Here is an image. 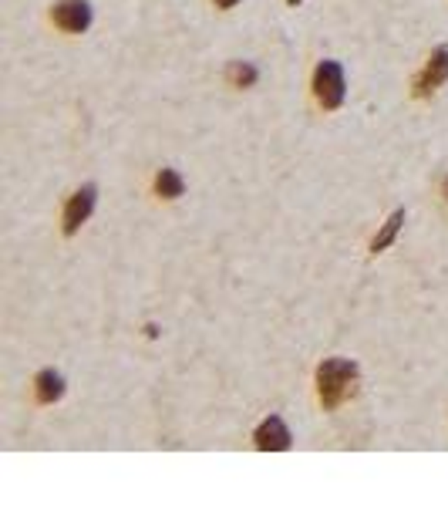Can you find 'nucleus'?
<instances>
[{
  "mask_svg": "<svg viewBox=\"0 0 448 506\" xmlns=\"http://www.w3.org/2000/svg\"><path fill=\"white\" fill-rule=\"evenodd\" d=\"M287 3H293V7H297V3H300V0H287Z\"/></svg>",
  "mask_w": 448,
  "mask_h": 506,
  "instance_id": "12",
  "label": "nucleus"
},
{
  "mask_svg": "<svg viewBox=\"0 0 448 506\" xmlns=\"http://www.w3.org/2000/svg\"><path fill=\"white\" fill-rule=\"evenodd\" d=\"M95 199H98L95 186H84L78 193H71V199L64 203V213H61V230H64V236H75L81 230V223H88V216L95 210Z\"/></svg>",
  "mask_w": 448,
  "mask_h": 506,
  "instance_id": "3",
  "label": "nucleus"
},
{
  "mask_svg": "<svg viewBox=\"0 0 448 506\" xmlns=\"http://www.w3.org/2000/svg\"><path fill=\"white\" fill-rule=\"evenodd\" d=\"M445 199H448V179H445Z\"/></svg>",
  "mask_w": 448,
  "mask_h": 506,
  "instance_id": "13",
  "label": "nucleus"
},
{
  "mask_svg": "<svg viewBox=\"0 0 448 506\" xmlns=\"http://www.w3.org/2000/svg\"><path fill=\"white\" fill-rule=\"evenodd\" d=\"M313 98L320 108H341L344 101V68L337 61H320L317 71H313Z\"/></svg>",
  "mask_w": 448,
  "mask_h": 506,
  "instance_id": "2",
  "label": "nucleus"
},
{
  "mask_svg": "<svg viewBox=\"0 0 448 506\" xmlns=\"http://www.w3.org/2000/svg\"><path fill=\"white\" fill-rule=\"evenodd\" d=\"M448 78V48H438L428 61H425V68L418 71V78H415V98H428L435 95Z\"/></svg>",
  "mask_w": 448,
  "mask_h": 506,
  "instance_id": "4",
  "label": "nucleus"
},
{
  "mask_svg": "<svg viewBox=\"0 0 448 506\" xmlns=\"http://www.w3.org/2000/svg\"><path fill=\"white\" fill-rule=\"evenodd\" d=\"M239 0H216V7H223V10H230V7H236Z\"/></svg>",
  "mask_w": 448,
  "mask_h": 506,
  "instance_id": "11",
  "label": "nucleus"
},
{
  "mask_svg": "<svg viewBox=\"0 0 448 506\" xmlns=\"http://www.w3.org/2000/svg\"><path fill=\"white\" fill-rule=\"evenodd\" d=\"M253 442L263 452H283V449H290V428H287V422L280 415H270L253 432Z\"/></svg>",
  "mask_w": 448,
  "mask_h": 506,
  "instance_id": "6",
  "label": "nucleus"
},
{
  "mask_svg": "<svg viewBox=\"0 0 448 506\" xmlns=\"http://www.w3.org/2000/svg\"><path fill=\"white\" fill-rule=\"evenodd\" d=\"M61 395H64V378H61V371H54V368L38 371V378H34V398H38L40 405H54Z\"/></svg>",
  "mask_w": 448,
  "mask_h": 506,
  "instance_id": "7",
  "label": "nucleus"
},
{
  "mask_svg": "<svg viewBox=\"0 0 448 506\" xmlns=\"http://www.w3.org/2000/svg\"><path fill=\"white\" fill-rule=\"evenodd\" d=\"M357 378L361 371L354 361L348 358H327L320 368H317V398L327 412L341 409L344 402H351L357 395Z\"/></svg>",
  "mask_w": 448,
  "mask_h": 506,
  "instance_id": "1",
  "label": "nucleus"
},
{
  "mask_svg": "<svg viewBox=\"0 0 448 506\" xmlns=\"http://www.w3.org/2000/svg\"><path fill=\"white\" fill-rule=\"evenodd\" d=\"M405 226V210H398V213H391V219L381 226V233L371 240V253H381V250H388L391 243H394V236H398V230Z\"/></svg>",
  "mask_w": 448,
  "mask_h": 506,
  "instance_id": "8",
  "label": "nucleus"
},
{
  "mask_svg": "<svg viewBox=\"0 0 448 506\" xmlns=\"http://www.w3.org/2000/svg\"><path fill=\"white\" fill-rule=\"evenodd\" d=\"M182 189H186V182H182V175H179L176 169H162V173L156 175V193L162 196V199H179Z\"/></svg>",
  "mask_w": 448,
  "mask_h": 506,
  "instance_id": "9",
  "label": "nucleus"
},
{
  "mask_svg": "<svg viewBox=\"0 0 448 506\" xmlns=\"http://www.w3.org/2000/svg\"><path fill=\"white\" fill-rule=\"evenodd\" d=\"M230 81L239 85V88H250L256 81V68L253 64H243V61H233V64H230Z\"/></svg>",
  "mask_w": 448,
  "mask_h": 506,
  "instance_id": "10",
  "label": "nucleus"
},
{
  "mask_svg": "<svg viewBox=\"0 0 448 506\" xmlns=\"http://www.w3.org/2000/svg\"><path fill=\"white\" fill-rule=\"evenodd\" d=\"M51 20L68 34H81L91 27V7H88V0H58L51 10Z\"/></svg>",
  "mask_w": 448,
  "mask_h": 506,
  "instance_id": "5",
  "label": "nucleus"
}]
</instances>
